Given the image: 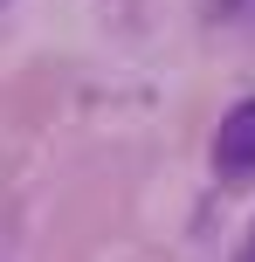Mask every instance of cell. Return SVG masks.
I'll use <instances>...</instances> for the list:
<instances>
[{
    "mask_svg": "<svg viewBox=\"0 0 255 262\" xmlns=\"http://www.w3.org/2000/svg\"><path fill=\"white\" fill-rule=\"evenodd\" d=\"M221 7H248V14H255V0H221Z\"/></svg>",
    "mask_w": 255,
    "mask_h": 262,
    "instance_id": "obj_2",
    "label": "cell"
},
{
    "mask_svg": "<svg viewBox=\"0 0 255 262\" xmlns=\"http://www.w3.org/2000/svg\"><path fill=\"white\" fill-rule=\"evenodd\" d=\"M248 262H255V255H248Z\"/></svg>",
    "mask_w": 255,
    "mask_h": 262,
    "instance_id": "obj_3",
    "label": "cell"
},
{
    "mask_svg": "<svg viewBox=\"0 0 255 262\" xmlns=\"http://www.w3.org/2000/svg\"><path fill=\"white\" fill-rule=\"evenodd\" d=\"M214 166L228 172V180H255V97L221 118V131H214Z\"/></svg>",
    "mask_w": 255,
    "mask_h": 262,
    "instance_id": "obj_1",
    "label": "cell"
}]
</instances>
